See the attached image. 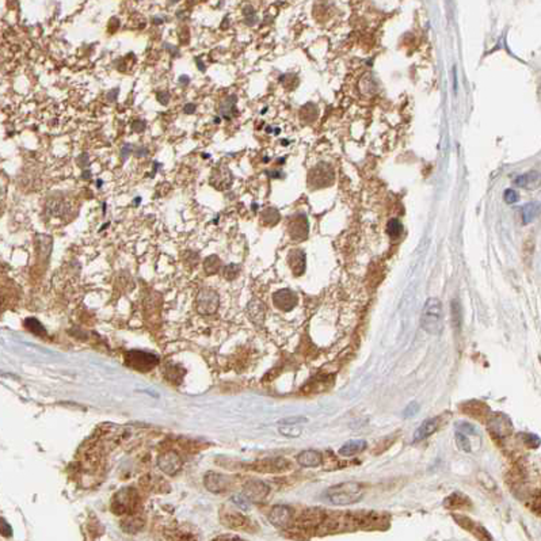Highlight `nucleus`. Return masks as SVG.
Instances as JSON below:
<instances>
[{
  "mask_svg": "<svg viewBox=\"0 0 541 541\" xmlns=\"http://www.w3.org/2000/svg\"><path fill=\"white\" fill-rule=\"evenodd\" d=\"M326 496L332 504L336 506H347L355 502H359L364 496V488L355 482H345L330 487L326 491Z\"/></svg>",
  "mask_w": 541,
  "mask_h": 541,
  "instance_id": "nucleus-1",
  "label": "nucleus"
},
{
  "mask_svg": "<svg viewBox=\"0 0 541 541\" xmlns=\"http://www.w3.org/2000/svg\"><path fill=\"white\" fill-rule=\"evenodd\" d=\"M421 326L427 334H441L444 328V315H442L441 301L438 298L431 297L426 301L422 312Z\"/></svg>",
  "mask_w": 541,
  "mask_h": 541,
  "instance_id": "nucleus-2",
  "label": "nucleus"
},
{
  "mask_svg": "<svg viewBox=\"0 0 541 541\" xmlns=\"http://www.w3.org/2000/svg\"><path fill=\"white\" fill-rule=\"evenodd\" d=\"M125 364L139 372H147L159 364V357L141 350H130L125 354Z\"/></svg>",
  "mask_w": 541,
  "mask_h": 541,
  "instance_id": "nucleus-3",
  "label": "nucleus"
},
{
  "mask_svg": "<svg viewBox=\"0 0 541 541\" xmlns=\"http://www.w3.org/2000/svg\"><path fill=\"white\" fill-rule=\"evenodd\" d=\"M220 297L217 292H215L211 288H204L199 290L197 296V311L198 314L209 316V315L216 314V311L219 310Z\"/></svg>",
  "mask_w": 541,
  "mask_h": 541,
  "instance_id": "nucleus-4",
  "label": "nucleus"
},
{
  "mask_svg": "<svg viewBox=\"0 0 541 541\" xmlns=\"http://www.w3.org/2000/svg\"><path fill=\"white\" fill-rule=\"evenodd\" d=\"M157 465H159L161 471L164 472L165 475L174 476L177 475L178 471L182 467V460H181V457H179L177 452L168 450V452H165V453L159 456Z\"/></svg>",
  "mask_w": 541,
  "mask_h": 541,
  "instance_id": "nucleus-5",
  "label": "nucleus"
},
{
  "mask_svg": "<svg viewBox=\"0 0 541 541\" xmlns=\"http://www.w3.org/2000/svg\"><path fill=\"white\" fill-rule=\"evenodd\" d=\"M136 502V492L133 491L132 488H125V490H121V491L114 496L113 509H114V512H116L117 514H122V513H126L128 510L134 508Z\"/></svg>",
  "mask_w": 541,
  "mask_h": 541,
  "instance_id": "nucleus-6",
  "label": "nucleus"
},
{
  "mask_svg": "<svg viewBox=\"0 0 541 541\" xmlns=\"http://www.w3.org/2000/svg\"><path fill=\"white\" fill-rule=\"evenodd\" d=\"M268 492H270V488L262 480L252 479L248 480L247 483L244 484L243 495L248 500H255V502L263 500L268 495Z\"/></svg>",
  "mask_w": 541,
  "mask_h": 541,
  "instance_id": "nucleus-7",
  "label": "nucleus"
},
{
  "mask_svg": "<svg viewBox=\"0 0 541 541\" xmlns=\"http://www.w3.org/2000/svg\"><path fill=\"white\" fill-rule=\"evenodd\" d=\"M332 181H334V173L330 168V165L324 163L316 165L310 175L311 185H314L315 187L328 186L332 183Z\"/></svg>",
  "mask_w": 541,
  "mask_h": 541,
  "instance_id": "nucleus-8",
  "label": "nucleus"
},
{
  "mask_svg": "<svg viewBox=\"0 0 541 541\" xmlns=\"http://www.w3.org/2000/svg\"><path fill=\"white\" fill-rule=\"evenodd\" d=\"M232 173L227 165H219L213 170L211 177V185L217 190H227L232 185Z\"/></svg>",
  "mask_w": 541,
  "mask_h": 541,
  "instance_id": "nucleus-9",
  "label": "nucleus"
},
{
  "mask_svg": "<svg viewBox=\"0 0 541 541\" xmlns=\"http://www.w3.org/2000/svg\"><path fill=\"white\" fill-rule=\"evenodd\" d=\"M204 484L211 492H223L228 490L229 480L227 476L220 475L216 472H208L204 478Z\"/></svg>",
  "mask_w": 541,
  "mask_h": 541,
  "instance_id": "nucleus-10",
  "label": "nucleus"
},
{
  "mask_svg": "<svg viewBox=\"0 0 541 541\" xmlns=\"http://www.w3.org/2000/svg\"><path fill=\"white\" fill-rule=\"evenodd\" d=\"M273 301L276 307L281 311H290L293 310L296 304H297V297H296V294L292 290L282 289L274 293Z\"/></svg>",
  "mask_w": 541,
  "mask_h": 541,
  "instance_id": "nucleus-11",
  "label": "nucleus"
},
{
  "mask_svg": "<svg viewBox=\"0 0 541 541\" xmlns=\"http://www.w3.org/2000/svg\"><path fill=\"white\" fill-rule=\"evenodd\" d=\"M46 211L50 216H54V217H61L65 213H68L70 211V207H68V202L65 199L62 198V195L60 194H53L50 195L48 202H46Z\"/></svg>",
  "mask_w": 541,
  "mask_h": 541,
  "instance_id": "nucleus-12",
  "label": "nucleus"
},
{
  "mask_svg": "<svg viewBox=\"0 0 541 541\" xmlns=\"http://www.w3.org/2000/svg\"><path fill=\"white\" fill-rule=\"evenodd\" d=\"M290 520H292V510L288 506H282V504L274 506L272 513H270L272 524L276 525V526H280V528L286 526L290 522Z\"/></svg>",
  "mask_w": 541,
  "mask_h": 541,
  "instance_id": "nucleus-13",
  "label": "nucleus"
},
{
  "mask_svg": "<svg viewBox=\"0 0 541 541\" xmlns=\"http://www.w3.org/2000/svg\"><path fill=\"white\" fill-rule=\"evenodd\" d=\"M220 516H221V522L231 529L244 528V525L247 524V518L233 510H224Z\"/></svg>",
  "mask_w": 541,
  "mask_h": 541,
  "instance_id": "nucleus-14",
  "label": "nucleus"
},
{
  "mask_svg": "<svg viewBox=\"0 0 541 541\" xmlns=\"http://www.w3.org/2000/svg\"><path fill=\"white\" fill-rule=\"evenodd\" d=\"M490 430H491L494 435L506 437L512 431V422L506 415H498L490 423Z\"/></svg>",
  "mask_w": 541,
  "mask_h": 541,
  "instance_id": "nucleus-15",
  "label": "nucleus"
},
{
  "mask_svg": "<svg viewBox=\"0 0 541 541\" xmlns=\"http://www.w3.org/2000/svg\"><path fill=\"white\" fill-rule=\"evenodd\" d=\"M297 463L301 465V467L307 468H315L322 465L323 463V456L322 453H319L318 450H304L300 455L297 456Z\"/></svg>",
  "mask_w": 541,
  "mask_h": 541,
  "instance_id": "nucleus-16",
  "label": "nucleus"
},
{
  "mask_svg": "<svg viewBox=\"0 0 541 541\" xmlns=\"http://www.w3.org/2000/svg\"><path fill=\"white\" fill-rule=\"evenodd\" d=\"M289 229L292 238H294L296 240L306 239L307 233H308V223H307L306 216H296V217L290 221Z\"/></svg>",
  "mask_w": 541,
  "mask_h": 541,
  "instance_id": "nucleus-17",
  "label": "nucleus"
},
{
  "mask_svg": "<svg viewBox=\"0 0 541 541\" xmlns=\"http://www.w3.org/2000/svg\"><path fill=\"white\" fill-rule=\"evenodd\" d=\"M438 427V418H430V419H426L423 423H422L419 427L417 429L415 434H414V442H419L422 439H425L429 435L437 430Z\"/></svg>",
  "mask_w": 541,
  "mask_h": 541,
  "instance_id": "nucleus-18",
  "label": "nucleus"
},
{
  "mask_svg": "<svg viewBox=\"0 0 541 541\" xmlns=\"http://www.w3.org/2000/svg\"><path fill=\"white\" fill-rule=\"evenodd\" d=\"M289 266L296 276H301L306 270V254L301 250H293L289 254Z\"/></svg>",
  "mask_w": 541,
  "mask_h": 541,
  "instance_id": "nucleus-19",
  "label": "nucleus"
},
{
  "mask_svg": "<svg viewBox=\"0 0 541 541\" xmlns=\"http://www.w3.org/2000/svg\"><path fill=\"white\" fill-rule=\"evenodd\" d=\"M364 449H366V441H364V439H351V441H347L346 444H343L342 448L339 449V455L350 457V456H354L357 453H361Z\"/></svg>",
  "mask_w": 541,
  "mask_h": 541,
  "instance_id": "nucleus-20",
  "label": "nucleus"
},
{
  "mask_svg": "<svg viewBox=\"0 0 541 541\" xmlns=\"http://www.w3.org/2000/svg\"><path fill=\"white\" fill-rule=\"evenodd\" d=\"M236 100H238L236 95H229L228 98H225L220 105L219 116L223 117L224 120H231L232 116L235 114Z\"/></svg>",
  "mask_w": 541,
  "mask_h": 541,
  "instance_id": "nucleus-21",
  "label": "nucleus"
},
{
  "mask_svg": "<svg viewBox=\"0 0 541 541\" xmlns=\"http://www.w3.org/2000/svg\"><path fill=\"white\" fill-rule=\"evenodd\" d=\"M247 311L252 322L256 323V324H260V323L263 322L264 307L259 300H252V301L248 304Z\"/></svg>",
  "mask_w": 541,
  "mask_h": 541,
  "instance_id": "nucleus-22",
  "label": "nucleus"
},
{
  "mask_svg": "<svg viewBox=\"0 0 541 541\" xmlns=\"http://www.w3.org/2000/svg\"><path fill=\"white\" fill-rule=\"evenodd\" d=\"M121 528L128 533H139L141 529L144 528V521L137 517H129L126 520L122 521Z\"/></svg>",
  "mask_w": 541,
  "mask_h": 541,
  "instance_id": "nucleus-23",
  "label": "nucleus"
},
{
  "mask_svg": "<svg viewBox=\"0 0 541 541\" xmlns=\"http://www.w3.org/2000/svg\"><path fill=\"white\" fill-rule=\"evenodd\" d=\"M278 431H280L282 435H285V437L297 438L301 435L302 429L298 423H280Z\"/></svg>",
  "mask_w": 541,
  "mask_h": 541,
  "instance_id": "nucleus-24",
  "label": "nucleus"
},
{
  "mask_svg": "<svg viewBox=\"0 0 541 541\" xmlns=\"http://www.w3.org/2000/svg\"><path fill=\"white\" fill-rule=\"evenodd\" d=\"M468 502H469V500H468V496H464L461 495L460 492H457V494L448 496L445 502H444V504H445V508L450 509V510H455V509L464 508Z\"/></svg>",
  "mask_w": 541,
  "mask_h": 541,
  "instance_id": "nucleus-25",
  "label": "nucleus"
},
{
  "mask_svg": "<svg viewBox=\"0 0 541 541\" xmlns=\"http://www.w3.org/2000/svg\"><path fill=\"white\" fill-rule=\"evenodd\" d=\"M259 465H262V467L256 468L258 471L278 472V471H282V469H284L282 467H284V465H288V463H286L285 460L276 459V460H266V461H262Z\"/></svg>",
  "mask_w": 541,
  "mask_h": 541,
  "instance_id": "nucleus-26",
  "label": "nucleus"
},
{
  "mask_svg": "<svg viewBox=\"0 0 541 541\" xmlns=\"http://www.w3.org/2000/svg\"><path fill=\"white\" fill-rule=\"evenodd\" d=\"M221 268V260L217 255H209L204 260V270L207 274H216Z\"/></svg>",
  "mask_w": 541,
  "mask_h": 541,
  "instance_id": "nucleus-27",
  "label": "nucleus"
},
{
  "mask_svg": "<svg viewBox=\"0 0 541 541\" xmlns=\"http://www.w3.org/2000/svg\"><path fill=\"white\" fill-rule=\"evenodd\" d=\"M25 327L30 331V332H31V334L37 335V336H46V335H48L45 327L42 326L41 323L38 322L37 319H34V318L26 319Z\"/></svg>",
  "mask_w": 541,
  "mask_h": 541,
  "instance_id": "nucleus-28",
  "label": "nucleus"
},
{
  "mask_svg": "<svg viewBox=\"0 0 541 541\" xmlns=\"http://www.w3.org/2000/svg\"><path fill=\"white\" fill-rule=\"evenodd\" d=\"M538 213V205L536 202H529L522 208V221L525 224H529L534 220V217Z\"/></svg>",
  "mask_w": 541,
  "mask_h": 541,
  "instance_id": "nucleus-29",
  "label": "nucleus"
},
{
  "mask_svg": "<svg viewBox=\"0 0 541 541\" xmlns=\"http://www.w3.org/2000/svg\"><path fill=\"white\" fill-rule=\"evenodd\" d=\"M262 221L266 225H276L280 221V213L274 208H267L262 212Z\"/></svg>",
  "mask_w": 541,
  "mask_h": 541,
  "instance_id": "nucleus-30",
  "label": "nucleus"
},
{
  "mask_svg": "<svg viewBox=\"0 0 541 541\" xmlns=\"http://www.w3.org/2000/svg\"><path fill=\"white\" fill-rule=\"evenodd\" d=\"M461 320H463V315H461V306L457 300H453L452 301V322H453V326L455 328H460L461 327Z\"/></svg>",
  "mask_w": 541,
  "mask_h": 541,
  "instance_id": "nucleus-31",
  "label": "nucleus"
},
{
  "mask_svg": "<svg viewBox=\"0 0 541 541\" xmlns=\"http://www.w3.org/2000/svg\"><path fill=\"white\" fill-rule=\"evenodd\" d=\"M538 181V173L536 171H532V173L525 174V175H521L516 179V185L522 187H526L529 185H532L533 182H537Z\"/></svg>",
  "mask_w": 541,
  "mask_h": 541,
  "instance_id": "nucleus-32",
  "label": "nucleus"
},
{
  "mask_svg": "<svg viewBox=\"0 0 541 541\" xmlns=\"http://www.w3.org/2000/svg\"><path fill=\"white\" fill-rule=\"evenodd\" d=\"M387 231L391 238H397V236H400L401 231H403V225L397 219H391L387 225Z\"/></svg>",
  "mask_w": 541,
  "mask_h": 541,
  "instance_id": "nucleus-33",
  "label": "nucleus"
},
{
  "mask_svg": "<svg viewBox=\"0 0 541 541\" xmlns=\"http://www.w3.org/2000/svg\"><path fill=\"white\" fill-rule=\"evenodd\" d=\"M478 480H479L480 484H482L486 490H495L496 488V483L494 482V479H492L488 474H486V472L480 471L479 474H478Z\"/></svg>",
  "mask_w": 541,
  "mask_h": 541,
  "instance_id": "nucleus-34",
  "label": "nucleus"
},
{
  "mask_svg": "<svg viewBox=\"0 0 541 541\" xmlns=\"http://www.w3.org/2000/svg\"><path fill=\"white\" fill-rule=\"evenodd\" d=\"M240 273V266L239 264H235V263H231V264H227L225 267H224L223 270V276L225 278H227L228 281H232V280H235L238 276H239Z\"/></svg>",
  "mask_w": 541,
  "mask_h": 541,
  "instance_id": "nucleus-35",
  "label": "nucleus"
},
{
  "mask_svg": "<svg viewBox=\"0 0 541 541\" xmlns=\"http://www.w3.org/2000/svg\"><path fill=\"white\" fill-rule=\"evenodd\" d=\"M456 442H457V446L461 450L468 452V453L471 452V442L467 438V435H464V433H461V431L456 433Z\"/></svg>",
  "mask_w": 541,
  "mask_h": 541,
  "instance_id": "nucleus-36",
  "label": "nucleus"
},
{
  "mask_svg": "<svg viewBox=\"0 0 541 541\" xmlns=\"http://www.w3.org/2000/svg\"><path fill=\"white\" fill-rule=\"evenodd\" d=\"M243 13H244V17H246V23H247L248 26H254L256 23V15L255 13H254V9H252L251 6H246L243 10Z\"/></svg>",
  "mask_w": 541,
  "mask_h": 541,
  "instance_id": "nucleus-37",
  "label": "nucleus"
},
{
  "mask_svg": "<svg viewBox=\"0 0 541 541\" xmlns=\"http://www.w3.org/2000/svg\"><path fill=\"white\" fill-rule=\"evenodd\" d=\"M418 411H419V403H417V401H411V403L405 407L404 411H403V417L411 418V417H414Z\"/></svg>",
  "mask_w": 541,
  "mask_h": 541,
  "instance_id": "nucleus-38",
  "label": "nucleus"
},
{
  "mask_svg": "<svg viewBox=\"0 0 541 541\" xmlns=\"http://www.w3.org/2000/svg\"><path fill=\"white\" fill-rule=\"evenodd\" d=\"M90 163H91V160H90V155L87 152H83L80 153L78 156V159H76V164L80 167V168H88L90 167Z\"/></svg>",
  "mask_w": 541,
  "mask_h": 541,
  "instance_id": "nucleus-39",
  "label": "nucleus"
},
{
  "mask_svg": "<svg viewBox=\"0 0 541 541\" xmlns=\"http://www.w3.org/2000/svg\"><path fill=\"white\" fill-rule=\"evenodd\" d=\"M133 151H134V147H133V144H130V143H126V144L122 145V148H121L120 151V156L122 160H128L129 157L132 156V153Z\"/></svg>",
  "mask_w": 541,
  "mask_h": 541,
  "instance_id": "nucleus-40",
  "label": "nucleus"
},
{
  "mask_svg": "<svg viewBox=\"0 0 541 541\" xmlns=\"http://www.w3.org/2000/svg\"><path fill=\"white\" fill-rule=\"evenodd\" d=\"M503 198H504V201H506L508 204H516V202H518V199H520V195H518V193H517L516 190L508 189V190L504 191Z\"/></svg>",
  "mask_w": 541,
  "mask_h": 541,
  "instance_id": "nucleus-41",
  "label": "nucleus"
},
{
  "mask_svg": "<svg viewBox=\"0 0 541 541\" xmlns=\"http://www.w3.org/2000/svg\"><path fill=\"white\" fill-rule=\"evenodd\" d=\"M0 533L6 537H10L13 534V528L5 518H0Z\"/></svg>",
  "mask_w": 541,
  "mask_h": 541,
  "instance_id": "nucleus-42",
  "label": "nucleus"
},
{
  "mask_svg": "<svg viewBox=\"0 0 541 541\" xmlns=\"http://www.w3.org/2000/svg\"><path fill=\"white\" fill-rule=\"evenodd\" d=\"M163 49L167 50V52L170 53V56L174 58H177L181 56V50H179V48H178V46L171 45V44H168V42H164V44H163Z\"/></svg>",
  "mask_w": 541,
  "mask_h": 541,
  "instance_id": "nucleus-43",
  "label": "nucleus"
},
{
  "mask_svg": "<svg viewBox=\"0 0 541 541\" xmlns=\"http://www.w3.org/2000/svg\"><path fill=\"white\" fill-rule=\"evenodd\" d=\"M232 502L235 504H238L240 509L243 510H247L248 509V499L244 495H235L232 498Z\"/></svg>",
  "mask_w": 541,
  "mask_h": 541,
  "instance_id": "nucleus-44",
  "label": "nucleus"
},
{
  "mask_svg": "<svg viewBox=\"0 0 541 541\" xmlns=\"http://www.w3.org/2000/svg\"><path fill=\"white\" fill-rule=\"evenodd\" d=\"M156 99L157 102L163 106H167L170 102V92L167 91H157L156 92Z\"/></svg>",
  "mask_w": 541,
  "mask_h": 541,
  "instance_id": "nucleus-45",
  "label": "nucleus"
},
{
  "mask_svg": "<svg viewBox=\"0 0 541 541\" xmlns=\"http://www.w3.org/2000/svg\"><path fill=\"white\" fill-rule=\"evenodd\" d=\"M132 129H133V132L143 133L145 129H147V122H145L144 120L134 121V122L132 124Z\"/></svg>",
  "mask_w": 541,
  "mask_h": 541,
  "instance_id": "nucleus-46",
  "label": "nucleus"
},
{
  "mask_svg": "<svg viewBox=\"0 0 541 541\" xmlns=\"http://www.w3.org/2000/svg\"><path fill=\"white\" fill-rule=\"evenodd\" d=\"M118 95H120V87L110 90V91L106 94V99H108V102L113 104V102H116V100L118 99Z\"/></svg>",
  "mask_w": 541,
  "mask_h": 541,
  "instance_id": "nucleus-47",
  "label": "nucleus"
},
{
  "mask_svg": "<svg viewBox=\"0 0 541 541\" xmlns=\"http://www.w3.org/2000/svg\"><path fill=\"white\" fill-rule=\"evenodd\" d=\"M133 153H134V156L136 157H145V156H148V148L147 147H137V148H134V151H133Z\"/></svg>",
  "mask_w": 541,
  "mask_h": 541,
  "instance_id": "nucleus-48",
  "label": "nucleus"
},
{
  "mask_svg": "<svg viewBox=\"0 0 541 541\" xmlns=\"http://www.w3.org/2000/svg\"><path fill=\"white\" fill-rule=\"evenodd\" d=\"M533 441L538 442V444H540V438L537 437V435H534V434H526V435H525V444H526V445H529V446L533 445L534 448H536V445L533 444Z\"/></svg>",
  "mask_w": 541,
  "mask_h": 541,
  "instance_id": "nucleus-49",
  "label": "nucleus"
},
{
  "mask_svg": "<svg viewBox=\"0 0 541 541\" xmlns=\"http://www.w3.org/2000/svg\"><path fill=\"white\" fill-rule=\"evenodd\" d=\"M459 429L464 430V431H467L468 434H472V435H475V434H476V427H475V426L469 425V423H467V425H465V423H461V422H460Z\"/></svg>",
  "mask_w": 541,
  "mask_h": 541,
  "instance_id": "nucleus-50",
  "label": "nucleus"
},
{
  "mask_svg": "<svg viewBox=\"0 0 541 541\" xmlns=\"http://www.w3.org/2000/svg\"><path fill=\"white\" fill-rule=\"evenodd\" d=\"M195 112H197V105L195 104H186L185 105V108H183V113L187 114V116H191V114H194Z\"/></svg>",
  "mask_w": 541,
  "mask_h": 541,
  "instance_id": "nucleus-51",
  "label": "nucleus"
},
{
  "mask_svg": "<svg viewBox=\"0 0 541 541\" xmlns=\"http://www.w3.org/2000/svg\"><path fill=\"white\" fill-rule=\"evenodd\" d=\"M307 419L304 417H293V418H286L284 421H281L280 423H301V422H306Z\"/></svg>",
  "mask_w": 541,
  "mask_h": 541,
  "instance_id": "nucleus-52",
  "label": "nucleus"
},
{
  "mask_svg": "<svg viewBox=\"0 0 541 541\" xmlns=\"http://www.w3.org/2000/svg\"><path fill=\"white\" fill-rule=\"evenodd\" d=\"M189 83H190V78H189L187 75H181L179 79H178V84H179V86L186 87Z\"/></svg>",
  "mask_w": 541,
  "mask_h": 541,
  "instance_id": "nucleus-53",
  "label": "nucleus"
},
{
  "mask_svg": "<svg viewBox=\"0 0 541 541\" xmlns=\"http://www.w3.org/2000/svg\"><path fill=\"white\" fill-rule=\"evenodd\" d=\"M194 60H195V65H197V68H198V71H199V72H202V74H204V72H205V71H207V65H205V64H204V61H202V60H201V58H199V57H195Z\"/></svg>",
  "mask_w": 541,
  "mask_h": 541,
  "instance_id": "nucleus-54",
  "label": "nucleus"
},
{
  "mask_svg": "<svg viewBox=\"0 0 541 541\" xmlns=\"http://www.w3.org/2000/svg\"><path fill=\"white\" fill-rule=\"evenodd\" d=\"M92 177V173L90 168H83L82 170V179L83 181H90Z\"/></svg>",
  "mask_w": 541,
  "mask_h": 541,
  "instance_id": "nucleus-55",
  "label": "nucleus"
},
{
  "mask_svg": "<svg viewBox=\"0 0 541 541\" xmlns=\"http://www.w3.org/2000/svg\"><path fill=\"white\" fill-rule=\"evenodd\" d=\"M239 537L238 536H232V534H225V536H219V537H216V540H238Z\"/></svg>",
  "mask_w": 541,
  "mask_h": 541,
  "instance_id": "nucleus-56",
  "label": "nucleus"
},
{
  "mask_svg": "<svg viewBox=\"0 0 541 541\" xmlns=\"http://www.w3.org/2000/svg\"><path fill=\"white\" fill-rule=\"evenodd\" d=\"M141 201H143V198L141 197H137V198L133 199V207H139L141 204Z\"/></svg>",
  "mask_w": 541,
  "mask_h": 541,
  "instance_id": "nucleus-57",
  "label": "nucleus"
},
{
  "mask_svg": "<svg viewBox=\"0 0 541 541\" xmlns=\"http://www.w3.org/2000/svg\"><path fill=\"white\" fill-rule=\"evenodd\" d=\"M102 185H104V181H102V179H96V187H98V189H100V187H102Z\"/></svg>",
  "mask_w": 541,
  "mask_h": 541,
  "instance_id": "nucleus-58",
  "label": "nucleus"
},
{
  "mask_svg": "<svg viewBox=\"0 0 541 541\" xmlns=\"http://www.w3.org/2000/svg\"><path fill=\"white\" fill-rule=\"evenodd\" d=\"M102 209H104V215H106V209H108V205H106V202L102 204Z\"/></svg>",
  "mask_w": 541,
  "mask_h": 541,
  "instance_id": "nucleus-59",
  "label": "nucleus"
},
{
  "mask_svg": "<svg viewBox=\"0 0 541 541\" xmlns=\"http://www.w3.org/2000/svg\"><path fill=\"white\" fill-rule=\"evenodd\" d=\"M202 157H205V159H208V157H211V155H209V153H204Z\"/></svg>",
  "mask_w": 541,
  "mask_h": 541,
  "instance_id": "nucleus-60",
  "label": "nucleus"
},
{
  "mask_svg": "<svg viewBox=\"0 0 541 541\" xmlns=\"http://www.w3.org/2000/svg\"><path fill=\"white\" fill-rule=\"evenodd\" d=\"M215 124H220V118H215Z\"/></svg>",
  "mask_w": 541,
  "mask_h": 541,
  "instance_id": "nucleus-61",
  "label": "nucleus"
},
{
  "mask_svg": "<svg viewBox=\"0 0 541 541\" xmlns=\"http://www.w3.org/2000/svg\"><path fill=\"white\" fill-rule=\"evenodd\" d=\"M177 2H178V0H170V3H171V5H174V3H177Z\"/></svg>",
  "mask_w": 541,
  "mask_h": 541,
  "instance_id": "nucleus-62",
  "label": "nucleus"
}]
</instances>
